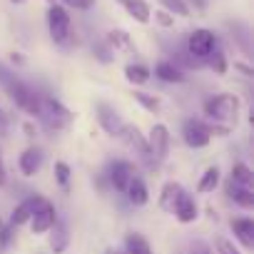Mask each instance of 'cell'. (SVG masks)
I'll use <instances>...</instances> for the list:
<instances>
[{
    "label": "cell",
    "instance_id": "1",
    "mask_svg": "<svg viewBox=\"0 0 254 254\" xmlns=\"http://www.w3.org/2000/svg\"><path fill=\"white\" fill-rule=\"evenodd\" d=\"M239 107H242V100L239 95L234 92H214V95H207L202 100V117L209 120V122H222V125H234L237 117H239Z\"/></svg>",
    "mask_w": 254,
    "mask_h": 254
},
{
    "label": "cell",
    "instance_id": "2",
    "mask_svg": "<svg viewBox=\"0 0 254 254\" xmlns=\"http://www.w3.org/2000/svg\"><path fill=\"white\" fill-rule=\"evenodd\" d=\"M72 122H75V112L63 100H58L55 95L43 92V117H40V125L45 127V130L48 132H65Z\"/></svg>",
    "mask_w": 254,
    "mask_h": 254
},
{
    "label": "cell",
    "instance_id": "3",
    "mask_svg": "<svg viewBox=\"0 0 254 254\" xmlns=\"http://www.w3.org/2000/svg\"><path fill=\"white\" fill-rule=\"evenodd\" d=\"M45 25H48V35H50L53 45H58V48L70 45V40H72V18H70L67 8H63L60 3L48 5Z\"/></svg>",
    "mask_w": 254,
    "mask_h": 254
},
{
    "label": "cell",
    "instance_id": "4",
    "mask_svg": "<svg viewBox=\"0 0 254 254\" xmlns=\"http://www.w3.org/2000/svg\"><path fill=\"white\" fill-rule=\"evenodd\" d=\"M219 45H222V43H219V35H217L214 30H209V28H194V30H190L187 38H185V43H182L185 53H187L190 58H194L197 63H202V65H204V60H207Z\"/></svg>",
    "mask_w": 254,
    "mask_h": 254
},
{
    "label": "cell",
    "instance_id": "5",
    "mask_svg": "<svg viewBox=\"0 0 254 254\" xmlns=\"http://www.w3.org/2000/svg\"><path fill=\"white\" fill-rule=\"evenodd\" d=\"M137 172H140V170H137V165H135L132 160H122V157H117V160H110V162L105 165L102 177L107 180L110 192H115V194L122 197V192L127 190V185H130V180H132Z\"/></svg>",
    "mask_w": 254,
    "mask_h": 254
},
{
    "label": "cell",
    "instance_id": "6",
    "mask_svg": "<svg viewBox=\"0 0 254 254\" xmlns=\"http://www.w3.org/2000/svg\"><path fill=\"white\" fill-rule=\"evenodd\" d=\"M147 150L155 165L167 162L170 152H172V130L167 122H152L150 132H147Z\"/></svg>",
    "mask_w": 254,
    "mask_h": 254
},
{
    "label": "cell",
    "instance_id": "7",
    "mask_svg": "<svg viewBox=\"0 0 254 254\" xmlns=\"http://www.w3.org/2000/svg\"><path fill=\"white\" fill-rule=\"evenodd\" d=\"M120 140L125 142V147L130 150L142 165H147V167H157L155 162H152V157H150V150H147V135L142 132V127L140 125H135V122H125L122 125V132H120Z\"/></svg>",
    "mask_w": 254,
    "mask_h": 254
},
{
    "label": "cell",
    "instance_id": "8",
    "mask_svg": "<svg viewBox=\"0 0 254 254\" xmlns=\"http://www.w3.org/2000/svg\"><path fill=\"white\" fill-rule=\"evenodd\" d=\"M180 137L185 142V147L190 150H207L212 145V137L207 132V125L202 117H185L182 125H180Z\"/></svg>",
    "mask_w": 254,
    "mask_h": 254
},
{
    "label": "cell",
    "instance_id": "9",
    "mask_svg": "<svg viewBox=\"0 0 254 254\" xmlns=\"http://www.w3.org/2000/svg\"><path fill=\"white\" fill-rule=\"evenodd\" d=\"M95 120H97L100 130H102L107 137L120 140V132H122L125 120H122L120 110H117L112 102H107V100H97V102H95Z\"/></svg>",
    "mask_w": 254,
    "mask_h": 254
},
{
    "label": "cell",
    "instance_id": "10",
    "mask_svg": "<svg viewBox=\"0 0 254 254\" xmlns=\"http://www.w3.org/2000/svg\"><path fill=\"white\" fill-rule=\"evenodd\" d=\"M58 217H60V212H58L55 202H50L48 197H43V202L35 207V212H33V217H30V222H28L30 234H33V237H45V234L55 227Z\"/></svg>",
    "mask_w": 254,
    "mask_h": 254
},
{
    "label": "cell",
    "instance_id": "11",
    "mask_svg": "<svg viewBox=\"0 0 254 254\" xmlns=\"http://www.w3.org/2000/svg\"><path fill=\"white\" fill-rule=\"evenodd\" d=\"M229 239L242 249V252H252L254 249V219L249 214H237L229 217Z\"/></svg>",
    "mask_w": 254,
    "mask_h": 254
},
{
    "label": "cell",
    "instance_id": "12",
    "mask_svg": "<svg viewBox=\"0 0 254 254\" xmlns=\"http://www.w3.org/2000/svg\"><path fill=\"white\" fill-rule=\"evenodd\" d=\"M172 217H175L182 227H190V224L199 222V217H202V207H199V202H197V194H192V192L185 190V192L180 194L175 209H172Z\"/></svg>",
    "mask_w": 254,
    "mask_h": 254
},
{
    "label": "cell",
    "instance_id": "13",
    "mask_svg": "<svg viewBox=\"0 0 254 254\" xmlns=\"http://www.w3.org/2000/svg\"><path fill=\"white\" fill-rule=\"evenodd\" d=\"M43 162H45V152H43V147H38L35 142L28 145V147H23L20 155H18V172H20V177L33 180V177L43 170Z\"/></svg>",
    "mask_w": 254,
    "mask_h": 254
},
{
    "label": "cell",
    "instance_id": "14",
    "mask_svg": "<svg viewBox=\"0 0 254 254\" xmlns=\"http://www.w3.org/2000/svg\"><path fill=\"white\" fill-rule=\"evenodd\" d=\"M40 202H43V194H40V192H30V194L20 197V199L15 202L13 212L8 214V222H10L15 229L28 227V222H30V217H33V212H35V207H38Z\"/></svg>",
    "mask_w": 254,
    "mask_h": 254
},
{
    "label": "cell",
    "instance_id": "15",
    "mask_svg": "<svg viewBox=\"0 0 254 254\" xmlns=\"http://www.w3.org/2000/svg\"><path fill=\"white\" fill-rule=\"evenodd\" d=\"M150 197H152V192H150V185H147V180L137 172L132 180H130V185H127V190L122 192V199L130 204L132 209H140V207H147L150 204Z\"/></svg>",
    "mask_w": 254,
    "mask_h": 254
},
{
    "label": "cell",
    "instance_id": "16",
    "mask_svg": "<svg viewBox=\"0 0 254 254\" xmlns=\"http://www.w3.org/2000/svg\"><path fill=\"white\" fill-rule=\"evenodd\" d=\"M150 70H152L155 80H160L162 85H185L190 80V75L180 65H175L170 58H160L155 63V67H150Z\"/></svg>",
    "mask_w": 254,
    "mask_h": 254
},
{
    "label": "cell",
    "instance_id": "17",
    "mask_svg": "<svg viewBox=\"0 0 254 254\" xmlns=\"http://www.w3.org/2000/svg\"><path fill=\"white\" fill-rule=\"evenodd\" d=\"M102 40L107 43V48L112 50L115 58H117V55H137V45H135L132 35L127 33V30H122V28L107 30V35H105Z\"/></svg>",
    "mask_w": 254,
    "mask_h": 254
},
{
    "label": "cell",
    "instance_id": "18",
    "mask_svg": "<svg viewBox=\"0 0 254 254\" xmlns=\"http://www.w3.org/2000/svg\"><path fill=\"white\" fill-rule=\"evenodd\" d=\"M219 187L224 190L227 202H232L234 207H239V209H244V212H254V190L239 187V185H234L232 180H227V182L219 185Z\"/></svg>",
    "mask_w": 254,
    "mask_h": 254
},
{
    "label": "cell",
    "instance_id": "19",
    "mask_svg": "<svg viewBox=\"0 0 254 254\" xmlns=\"http://www.w3.org/2000/svg\"><path fill=\"white\" fill-rule=\"evenodd\" d=\"M182 192H185L182 182H177V180L162 182V187L157 192V209L165 212V214H172V209H175V204H177V199H180Z\"/></svg>",
    "mask_w": 254,
    "mask_h": 254
},
{
    "label": "cell",
    "instance_id": "20",
    "mask_svg": "<svg viewBox=\"0 0 254 254\" xmlns=\"http://www.w3.org/2000/svg\"><path fill=\"white\" fill-rule=\"evenodd\" d=\"M122 75H125V82L130 85V87H145L152 80V70L142 60H130V63L122 67Z\"/></svg>",
    "mask_w": 254,
    "mask_h": 254
},
{
    "label": "cell",
    "instance_id": "21",
    "mask_svg": "<svg viewBox=\"0 0 254 254\" xmlns=\"http://www.w3.org/2000/svg\"><path fill=\"white\" fill-rule=\"evenodd\" d=\"M45 237H48V249L53 254H65L67 252V247H70V227H67V222L63 217H58L55 227Z\"/></svg>",
    "mask_w": 254,
    "mask_h": 254
},
{
    "label": "cell",
    "instance_id": "22",
    "mask_svg": "<svg viewBox=\"0 0 254 254\" xmlns=\"http://www.w3.org/2000/svg\"><path fill=\"white\" fill-rule=\"evenodd\" d=\"M130 97H132V100H135L147 115H162V110H165V100H162V95H157V92H147L145 87H132Z\"/></svg>",
    "mask_w": 254,
    "mask_h": 254
},
{
    "label": "cell",
    "instance_id": "23",
    "mask_svg": "<svg viewBox=\"0 0 254 254\" xmlns=\"http://www.w3.org/2000/svg\"><path fill=\"white\" fill-rule=\"evenodd\" d=\"M219 185H222V167L219 165H209L197 177L194 194H214V190H219Z\"/></svg>",
    "mask_w": 254,
    "mask_h": 254
},
{
    "label": "cell",
    "instance_id": "24",
    "mask_svg": "<svg viewBox=\"0 0 254 254\" xmlns=\"http://www.w3.org/2000/svg\"><path fill=\"white\" fill-rule=\"evenodd\" d=\"M117 3L122 5V10L130 15L137 25H150L152 20V8L147 0H117Z\"/></svg>",
    "mask_w": 254,
    "mask_h": 254
},
{
    "label": "cell",
    "instance_id": "25",
    "mask_svg": "<svg viewBox=\"0 0 254 254\" xmlns=\"http://www.w3.org/2000/svg\"><path fill=\"white\" fill-rule=\"evenodd\" d=\"M122 252L125 254H152V244H150V239L142 232L130 229L122 237Z\"/></svg>",
    "mask_w": 254,
    "mask_h": 254
},
{
    "label": "cell",
    "instance_id": "26",
    "mask_svg": "<svg viewBox=\"0 0 254 254\" xmlns=\"http://www.w3.org/2000/svg\"><path fill=\"white\" fill-rule=\"evenodd\" d=\"M227 180H232V182L239 185V187H249V190H254V170H252L247 162H242V160L232 162Z\"/></svg>",
    "mask_w": 254,
    "mask_h": 254
},
{
    "label": "cell",
    "instance_id": "27",
    "mask_svg": "<svg viewBox=\"0 0 254 254\" xmlns=\"http://www.w3.org/2000/svg\"><path fill=\"white\" fill-rule=\"evenodd\" d=\"M227 28H229V33H232V40H234V45L249 58V53H252V43H249V28L244 25V23H239V20H234V23H227Z\"/></svg>",
    "mask_w": 254,
    "mask_h": 254
},
{
    "label": "cell",
    "instance_id": "28",
    "mask_svg": "<svg viewBox=\"0 0 254 254\" xmlns=\"http://www.w3.org/2000/svg\"><path fill=\"white\" fill-rule=\"evenodd\" d=\"M204 67L209 70V72H214V75H227L229 72V58H227V53H224V48L219 45L207 60H204Z\"/></svg>",
    "mask_w": 254,
    "mask_h": 254
},
{
    "label": "cell",
    "instance_id": "29",
    "mask_svg": "<svg viewBox=\"0 0 254 254\" xmlns=\"http://www.w3.org/2000/svg\"><path fill=\"white\" fill-rule=\"evenodd\" d=\"M53 180L63 192H70V182H72V167L65 160H55L53 162Z\"/></svg>",
    "mask_w": 254,
    "mask_h": 254
},
{
    "label": "cell",
    "instance_id": "30",
    "mask_svg": "<svg viewBox=\"0 0 254 254\" xmlns=\"http://www.w3.org/2000/svg\"><path fill=\"white\" fill-rule=\"evenodd\" d=\"M160 3V8L162 10H167L170 15H175V18H192V10H190V5H187V0H157Z\"/></svg>",
    "mask_w": 254,
    "mask_h": 254
},
{
    "label": "cell",
    "instance_id": "31",
    "mask_svg": "<svg viewBox=\"0 0 254 254\" xmlns=\"http://www.w3.org/2000/svg\"><path fill=\"white\" fill-rule=\"evenodd\" d=\"M15 234H18V229L8 222V217L0 214V252H5L15 242Z\"/></svg>",
    "mask_w": 254,
    "mask_h": 254
},
{
    "label": "cell",
    "instance_id": "32",
    "mask_svg": "<svg viewBox=\"0 0 254 254\" xmlns=\"http://www.w3.org/2000/svg\"><path fill=\"white\" fill-rule=\"evenodd\" d=\"M92 58H95L97 63H102V65L115 63V55H112V50L107 48L105 40H95V43H92Z\"/></svg>",
    "mask_w": 254,
    "mask_h": 254
},
{
    "label": "cell",
    "instance_id": "33",
    "mask_svg": "<svg viewBox=\"0 0 254 254\" xmlns=\"http://www.w3.org/2000/svg\"><path fill=\"white\" fill-rule=\"evenodd\" d=\"M212 249H214V254H244V252H242V249H239V247L229 239V237H224V234L214 239Z\"/></svg>",
    "mask_w": 254,
    "mask_h": 254
},
{
    "label": "cell",
    "instance_id": "34",
    "mask_svg": "<svg viewBox=\"0 0 254 254\" xmlns=\"http://www.w3.org/2000/svg\"><path fill=\"white\" fill-rule=\"evenodd\" d=\"M185 254H214V249H212V244H209L207 239L194 237V239H190V244H187V252H185Z\"/></svg>",
    "mask_w": 254,
    "mask_h": 254
},
{
    "label": "cell",
    "instance_id": "35",
    "mask_svg": "<svg viewBox=\"0 0 254 254\" xmlns=\"http://www.w3.org/2000/svg\"><path fill=\"white\" fill-rule=\"evenodd\" d=\"M58 3H60L63 8H67V10H80V13H87V10H92V8H95L97 0H58Z\"/></svg>",
    "mask_w": 254,
    "mask_h": 254
},
{
    "label": "cell",
    "instance_id": "36",
    "mask_svg": "<svg viewBox=\"0 0 254 254\" xmlns=\"http://www.w3.org/2000/svg\"><path fill=\"white\" fill-rule=\"evenodd\" d=\"M152 18H155V23L160 25V28H165V30H170V28H175V15H170L167 10H162V8H157L155 13H152Z\"/></svg>",
    "mask_w": 254,
    "mask_h": 254
},
{
    "label": "cell",
    "instance_id": "37",
    "mask_svg": "<svg viewBox=\"0 0 254 254\" xmlns=\"http://www.w3.org/2000/svg\"><path fill=\"white\" fill-rule=\"evenodd\" d=\"M8 67L18 72V70L28 67V58H25L23 53H18V50H10V53H8Z\"/></svg>",
    "mask_w": 254,
    "mask_h": 254
},
{
    "label": "cell",
    "instance_id": "38",
    "mask_svg": "<svg viewBox=\"0 0 254 254\" xmlns=\"http://www.w3.org/2000/svg\"><path fill=\"white\" fill-rule=\"evenodd\" d=\"M229 67H232L234 72H239L244 80H252V77H254V67H252L247 60H234V63H229Z\"/></svg>",
    "mask_w": 254,
    "mask_h": 254
},
{
    "label": "cell",
    "instance_id": "39",
    "mask_svg": "<svg viewBox=\"0 0 254 254\" xmlns=\"http://www.w3.org/2000/svg\"><path fill=\"white\" fill-rule=\"evenodd\" d=\"M10 115H8V110L0 105V137H8V132H10Z\"/></svg>",
    "mask_w": 254,
    "mask_h": 254
},
{
    "label": "cell",
    "instance_id": "40",
    "mask_svg": "<svg viewBox=\"0 0 254 254\" xmlns=\"http://www.w3.org/2000/svg\"><path fill=\"white\" fill-rule=\"evenodd\" d=\"M10 182V175H8V165H5V157H3V150H0V190H5Z\"/></svg>",
    "mask_w": 254,
    "mask_h": 254
},
{
    "label": "cell",
    "instance_id": "41",
    "mask_svg": "<svg viewBox=\"0 0 254 254\" xmlns=\"http://www.w3.org/2000/svg\"><path fill=\"white\" fill-rule=\"evenodd\" d=\"M20 127H23V132H25L28 140H35V137H38V122H35V120H25Z\"/></svg>",
    "mask_w": 254,
    "mask_h": 254
},
{
    "label": "cell",
    "instance_id": "42",
    "mask_svg": "<svg viewBox=\"0 0 254 254\" xmlns=\"http://www.w3.org/2000/svg\"><path fill=\"white\" fill-rule=\"evenodd\" d=\"M190 10H197V13H204L207 10V0H187Z\"/></svg>",
    "mask_w": 254,
    "mask_h": 254
},
{
    "label": "cell",
    "instance_id": "43",
    "mask_svg": "<svg viewBox=\"0 0 254 254\" xmlns=\"http://www.w3.org/2000/svg\"><path fill=\"white\" fill-rule=\"evenodd\" d=\"M10 3H13V5H25L28 0H10Z\"/></svg>",
    "mask_w": 254,
    "mask_h": 254
},
{
    "label": "cell",
    "instance_id": "44",
    "mask_svg": "<svg viewBox=\"0 0 254 254\" xmlns=\"http://www.w3.org/2000/svg\"><path fill=\"white\" fill-rule=\"evenodd\" d=\"M45 3H48V5H53V3H58V0H45Z\"/></svg>",
    "mask_w": 254,
    "mask_h": 254
},
{
    "label": "cell",
    "instance_id": "45",
    "mask_svg": "<svg viewBox=\"0 0 254 254\" xmlns=\"http://www.w3.org/2000/svg\"><path fill=\"white\" fill-rule=\"evenodd\" d=\"M115 254H125V252H122V249H115Z\"/></svg>",
    "mask_w": 254,
    "mask_h": 254
},
{
    "label": "cell",
    "instance_id": "46",
    "mask_svg": "<svg viewBox=\"0 0 254 254\" xmlns=\"http://www.w3.org/2000/svg\"><path fill=\"white\" fill-rule=\"evenodd\" d=\"M105 254H115V249H107V252H105Z\"/></svg>",
    "mask_w": 254,
    "mask_h": 254
}]
</instances>
